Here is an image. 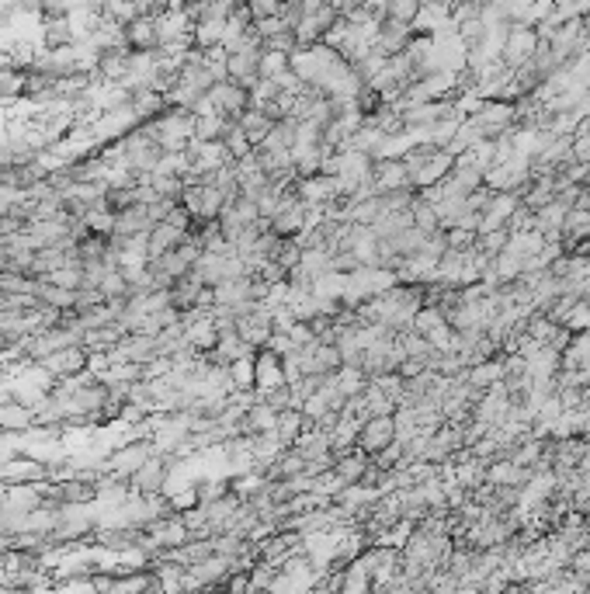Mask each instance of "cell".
I'll list each match as a JSON object with an SVG mask.
<instances>
[{"mask_svg": "<svg viewBox=\"0 0 590 594\" xmlns=\"http://www.w3.org/2000/svg\"><path fill=\"white\" fill-rule=\"evenodd\" d=\"M396 421L393 417H372L365 428H361V435H358V445L365 448V452H386L389 445H396Z\"/></svg>", "mask_w": 590, "mask_h": 594, "instance_id": "1", "label": "cell"}, {"mask_svg": "<svg viewBox=\"0 0 590 594\" xmlns=\"http://www.w3.org/2000/svg\"><path fill=\"white\" fill-rule=\"evenodd\" d=\"M535 52H539V36L531 32V28H514L511 36H507V45H504V56H507V63H517V67H528L531 59H535Z\"/></svg>", "mask_w": 590, "mask_h": 594, "instance_id": "2", "label": "cell"}, {"mask_svg": "<svg viewBox=\"0 0 590 594\" xmlns=\"http://www.w3.org/2000/svg\"><path fill=\"white\" fill-rule=\"evenodd\" d=\"M83 361H87V355H83L80 348L77 352H74V348H63V352L45 358V368L56 372V376H70V372H80V368H83Z\"/></svg>", "mask_w": 590, "mask_h": 594, "instance_id": "3", "label": "cell"}, {"mask_svg": "<svg viewBox=\"0 0 590 594\" xmlns=\"http://www.w3.org/2000/svg\"><path fill=\"white\" fill-rule=\"evenodd\" d=\"M160 483H163V466H160V463H146V466L136 473V487L146 490V494H153Z\"/></svg>", "mask_w": 590, "mask_h": 594, "instance_id": "4", "label": "cell"}]
</instances>
